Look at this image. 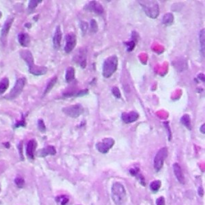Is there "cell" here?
Masks as SVG:
<instances>
[{
  "instance_id": "cell-11",
  "label": "cell",
  "mask_w": 205,
  "mask_h": 205,
  "mask_svg": "<svg viewBox=\"0 0 205 205\" xmlns=\"http://www.w3.org/2000/svg\"><path fill=\"white\" fill-rule=\"evenodd\" d=\"M139 117V114L136 111H129V112H124L121 114V120L124 124H132V123L136 122Z\"/></svg>"
},
{
  "instance_id": "cell-6",
  "label": "cell",
  "mask_w": 205,
  "mask_h": 205,
  "mask_svg": "<svg viewBox=\"0 0 205 205\" xmlns=\"http://www.w3.org/2000/svg\"><path fill=\"white\" fill-rule=\"evenodd\" d=\"M26 80L23 78H20L19 80H17L15 83V85L14 86L11 92L6 96V99H15L16 97H18L20 95L23 91L24 86H25Z\"/></svg>"
},
{
  "instance_id": "cell-33",
  "label": "cell",
  "mask_w": 205,
  "mask_h": 205,
  "mask_svg": "<svg viewBox=\"0 0 205 205\" xmlns=\"http://www.w3.org/2000/svg\"><path fill=\"white\" fill-rule=\"evenodd\" d=\"M112 94L113 95H114L115 97H116V98H118V99H120V97H121V93H120V89H119L118 87H114L112 88Z\"/></svg>"
},
{
  "instance_id": "cell-20",
  "label": "cell",
  "mask_w": 205,
  "mask_h": 205,
  "mask_svg": "<svg viewBox=\"0 0 205 205\" xmlns=\"http://www.w3.org/2000/svg\"><path fill=\"white\" fill-rule=\"evenodd\" d=\"M75 75H76L75 68H74L73 67H69V68L67 69L66 74H65L66 81L68 82V83H71L72 81H73L74 79H75Z\"/></svg>"
},
{
  "instance_id": "cell-32",
  "label": "cell",
  "mask_w": 205,
  "mask_h": 205,
  "mask_svg": "<svg viewBox=\"0 0 205 205\" xmlns=\"http://www.w3.org/2000/svg\"><path fill=\"white\" fill-rule=\"evenodd\" d=\"M80 27H81L82 32H83V35H85L87 31L88 30V28H89L88 24H87V23H86V22H81V23H80Z\"/></svg>"
},
{
  "instance_id": "cell-27",
  "label": "cell",
  "mask_w": 205,
  "mask_h": 205,
  "mask_svg": "<svg viewBox=\"0 0 205 205\" xmlns=\"http://www.w3.org/2000/svg\"><path fill=\"white\" fill-rule=\"evenodd\" d=\"M57 203L60 205H67L69 202V198L67 195H59L55 198Z\"/></svg>"
},
{
  "instance_id": "cell-17",
  "label": "cell",
  "mask_w": 205,
  "mask_h": 205,
  "mask_svg": "<svg viewBox=\"0 0 205 205\" xmlns=\"http://www.w3.org/2000/svg\"><path fill=\"white\" fill-rule=\"evenodd\" d=\"M132 40L129 41V42H126V43H124L125 46H127V50H128V51H129V52H131V51L133 50V49L136 47V43H137L138 35L136 31H133V32H132Z\"/></svg>"
},
{
  "instance_id": "cell-14",
  "label": "cell",
  "mask_w": 205,
  "mask_h": 205,
  "mask_svg": "<svg viewBox=\"0 0 205 205\" xmlns=\"http://www.w3.org/2000/svg\"><path fill=\"white\" fill-rule=\"evenodd\" d=\"M37 143L35 139H31L27 145V155L30 159H35V152L36 149Z\"/></svg>"
},
{
  "instance_id": "cell-12",
  "label": "cell",
  "mask_w": 205,
  "mask_h": 205,
  "mask_svg": "<svg viewBox=\"0 0 205 205\" xmlns=\"http://www.w3.org/2000/svg\"><path fill=\"white\" fill-rule=\"evenodd\" d=\"M13 21V18H11V19L9 18V19L5 22V23H4L3 27H2V31H1V39H2V43H5V42H6V38L8 35V32L10 31Z\"/></svg>"
},
{
  "instance_id": "cell-5",
  "label": "cell",
  "mask_w": 205,
  "mask_h": 205,
  "mask_svg": "<svg viewBox=\"0 0 205 205\" xmlns=\"http://www.w3.org/2000/svg\"><path fill=\"white\" fill-rule=\"evenodd\" d=\"M167 156H168V148L167 147H162L157 151L155 158H154V168L156 172L161 170Z\"/></svg>"
},
{
  "instance_id": "cell-13",
  "label": "cell",
  "mask_w": 205,
  "mask_h": 205,
  "mask_svg": "<svg viewBox=\"0 0 205 205\" xmlns=\"http://www.w3.org/2000/svg\"><path fill=\"white\" fill-rule=\"evenodd\" d=\"M61 42H62V31L60 26H57L55 35L53 36V45L55 49H59L61 46Z\"/></svg>"
},
{
  "instance_id": "cell-41",
  "label": "cell",
  "mask_w": 205,
  "mask_h": 205,
  "mask_svg": "<svg viewBox=\"0 0 205 205\" xmlns=\"http://www.w3.org/2000/svg\"><path fill=\"white\" fill-rule=\"evenodd\" d=\"M1 16H2V13H1V11H0V18H1Z\"/></svg>"
},
{
  "instance_id": "cell-7",
  "label": "cell",
  "mask_w": 205,
  "mask_h": 205,
  "mask_svg": "<svg viewBox=\"0 0 205 205\" xmlns=\"http://www.w3.org/2000/svg\"><path fill=\"white\" fill-rule=\"evenodd\" d=\"M63 112L71 118H78L80 115L83 114V107L81 104H75L68 106L63 108Z\"/></svg>"
},
{
  "instance_id": "cell-21",
  "label": "cell",
  "mask_w": 205,
  "mask_h": 205,
  "mask_svg": "<svg viewBox=\"0 0 205 205\" xmlns=\"http://www.w3.org/2000/svg\"><path fill=\"white\" fill-rule=\"evenodd\" d=\"M180 122L184 127H186V128H188V130H192V123H191V118L189 115H184L180 119Z\"/></svg>"
},
{
  "instance_id": "cell-36",
  "label": "cell",
  "mask_w": 205,
  "mask_h": 205,
  "mask_svg": "<svg viewBox=\"0 0 205 205\" xmlns=\"http://www.w3.org/2000/svg\"><path fill=\"white\" fill-rule=\"evenodd\" d=\"M164 126L166 127V129L168 130V136H169V140H171V139H172V132H171L170 129H169V127H168V123H164Z\"/></svg>"
},
{
  "instance_id": "cell-34",
  "label": "cell",
  "mask_w": 205,
  "mask_h": 205,
  "mask_svg": "<svg viewBox=\"0 0 205 205\" xmlns=\"http://www.w3.org/2000/svg\"><path fill=\"white\" fill-rule=\"evenodd\" d=\"M156 205H165V199L163 196H160L156 199Z\"/></svg>"
},
{
  "instance_id": "cell-30",
  "label": "cell",
  "mask_w": 205,
  "mask_h": 205,
  "mask_svg": "<svg viewBox=\"0 0 205 205\" xmlns=\"http://www.w3.org/2000/svg\"><path fill=\"white\" fill-rule=\"evenodd\" d=\"M41 1H35V0H31L30 1L29 4H28V9L30 11H33L35 7H37V5L39 3H40Z\"/></svg>"
},
{
  "instance_id": "cell-10",
  "label": "cell",
  "mask_w": 205,
  "mask_h": 205,
  "mask_svg": "<svg viewBox=\"0 0 205 205\" xmlns=\"http://www.w3.org/2000/svg\"><path fill=\"white\" fill-rule=\"evenodd\" d=\"M84 9L87 10V11L93 12V13L97 14V15H102L103 14L104 9L102 7V6L97 1H91L87 4H86V6L84 7Z\"/></svg>"
},
{
  "instance_id": "cell-2",
  "label": "cell",
  "mask_w": 205,
  "mask_h": 205,
  "mask_svg": "<svg viewBox=\"0 0 205 205\" xmlns=\"http://www.w3.org/2000/svg\"><path fill=\"white\" fill-rule=\"evenodd\" d=\"M111 198L116 205H124L127 200V192L121 183L116 182L111 187Z\"/></svg>"
},
{
  "instance_id": "cell-31",
  "label": "cell",
  "mask_w": 205,
  "mask_h": 205,
  "mask_svg": "<svg viewBox=\"0 0 205 205\" xmlns=\"http://www.w3.org/2000/svg\"><path fill=\"white\" fill-rule=\"evenodd\" d=\"M15 184L19 188H23L24 184H25V181H24L23 178H22V177H17V178H15Z\"/></svg>"
},
{
  "instance_id": "cell-1",
  "label": "cell",
  "mask_w": 205,
  "mask_h": 205,
  "mask_svg": "<svg viewBox=\"0 0 205 205\" xmlns=\"http://www.w3.org/2000/svg\"><path fill=\"white\" fill-rule=\"evenodd\" d=\"M20 56L27 63L29 68V72L34 76H43L47 72V68L46 67L36 66L34 63L33 55L30 50H23L20 51Z\"/></svg>"
},
{
  "instance_id": "cell-39",
  "label": "cell",
  "mask_w": 205,
  "mask_h": 205,
  "mask_svg": "<svg viewBox=\"0 0 205 205\" xmlns=\"http://www.w3.org/2000/svg\"><path fill=\"white\" fill-rule=\"evenodd\" d=\"M204 126H205V124H203L201 125V127H200V132H201V133L202 134H204L205 132H204Z\"/></svg>"
},
{
  "instance_id": "cell-23",
  "label": "cell",
  "mask_w": 205,
  "mask_h": 205,
  "mask_svg": "<svg viewBox=\"0 0 205 205\" xmlns=\"http://www.w3.org/2000/svg\"><path fill=\"white\" fill-rule=\"evenodd\" d=\"M88 94V90H80L78 92H72V93H66L64 94V96L65 97H80L83 96V95H86Z\"/></svg>"
},
{
  "instance_id": "cell-25",
  "label": "cell",
  "mask_w": 205,
  "mask_h": 205,
  "mask_svg": "<svg viewBox=\"0 0 205 205\" xmlns=\"http://www.w3.org/2000/svg\"><path fill=\"white\" fill-rule=\"evenodd\" d=\"M9 86V80L7 78H4L2 81L0 82V95L6 91Z\"/></svg>"
},
{
  "instance_id": "cell-29",
  "label": "cell",
  "mask_w": 205,
  "mask_h": 205,
  "mask_svg": "<svg viewBox=\"0 0 205 205\" xmlns=\"http://www.w3.org/2000/svg\"><path fill=\"white\" fill-rule=\"evenodd\" d=\"M37 125H38V129H39L41 132H44L45 131H46V126H45V124L43 120H38Z\"/></svg>"
},
{
  "instance_id": "cell-38",
  "label": "cell",
  "mask_w": 205,
  "mask_h": 205,
  "mask_svg": "<svg viewBox=\"0 0 205 205\" xmlns=\"http://www.w3.org/2000/svg\"><path fill=\"white\" fill-rule=\"evenodd\" d=\"M198 78H199L202 82H204V75H203V74H199V76H198Z\"/></svg>"
},
{
  "instance_id": "cell-37",
  "label": "cell",
  "mask_w": 205,
  "mask_h": 205,
  "mask_svg": "<svg viewBox=\"0 0 205 205\" xmlns=\"http://www.w3.org/2000/svg\"><path fill=\"white\" fill-rule=\"evenodd\" d=\"M22 145H23V143H20V145H19V150H20V156H21V159H23V152H22Z\"/></svg>"
},
{
  "instance_id": "cell-9",
  "label": "cell",
  "mask_w": 205,
  "mask_h": 205,
  "mask_svg": "<svg viewBox=\"0 0 205 205\" xmlns=\"http://www.w3.org/2000/svg\"><path fill=\"white\" fill-rule=\"evenodd\" d=\"M65 40H66V45L64 46V51L67 54H69L72 52L76 46L77 40H76V35L74 33H68V35H66Z\"/></svg>"
},
{
  "instance_id": "cell-15",
  "label": "cell",
  "mask_w": 205,
  "mask_h": 205,
  "mask_svg": "<svg viewBox=\"0 0 205 205\" xmlns=\"http://www.w3.org/2000/svg\"><path fill=\"white\" fill-rule=\"evenodd\" d=\"M56 154V150L53 146H47L44 148L39 149L37 151V155L39 157H45L46 155H55Z\"/></svg>"
},
{
  "instance_id": "cell-40",
  "label": "cell",
  "mask_w": 205,
  "mask_h": 205,
  "mask_svg": "<svg viewBox=\"0 0 205 205\" xmlns=\"http://www.w3.org/2000/svg\"><path fill=\"white\" fill-rule=\"evenodd\" d=\"M203 188H199V189L198 190V193L199 194V195H201V196L203 195Z\"/></svg>"
},
{
  "instance_id": "cell-35",
  "label": "cell",
  "mask_w": 205,
  "mask_h": 205,
  "mask_svg": "<svg viewBox=\"0 0 205 205\" xmlns=\"http://www.w3.org/2000/svg\"><path fill=\"white\" fill-rule=\"evenodd\" d=\"M25 120L23 119L22 121H20L19 123H17V124H15V128H19V127H25Z\"/></svg>"
},
{
  "instance_id": "cell-8",
  "label": "cell",
  "mask_w": 205,
  "mask_h": 205,
  "mask_svg": "<svg viewBox=\"0 0 205 205\" xmlns=\"http://www.w3.org/2000/svg\"><path fill=\"white\" fill-rule=\"evenodd\" d=\"M115 140L112 138H105L95 144V147L102 154H107L114 146Z\"/></svg>"
},
{
  "instance_id": "cell-18",
  "label": "cell",
  "mask_w": 205,
  "mask_h": 205,
  "mask_svg": "<svg viewBox=\"0 0 205 205\" xmlns=\"http://www.w3.org/2000/svg\"><path fill=\"white\" fill-rule=\"evenodd\" d=\"M18 40L20 45L23 46H27L30 43V37L27 33H20L18 35Z\"/></svg>"
},
{
  "instance_id": "cell-26",
  "label": "cell",
  "mask_w": 205,
  "mask_h": 205,
  "mask_svg": "<svg viewBox=\"0 0 205 205\" xmlns=\"http://www.w3.org/2000/svg\"><path fill=\"white\" fill-rule=\"evenodd\" d=\"M56 82H57V77L56 76H55V77L53 78V79H51V80L49 81V83H47V86H46V89H45L44 94H43V95H46V94H47V93H48L50 90L52 89L53 87L55 86V84L56 83Z\"/></svg>"
},
{
  "instance_id": "cell-43",
  "label": "cell",
  "mask_w": 205,
  "mask_h": 205,
  "mask_svg": "<svg viewBox=\"0 0 205 205\" xmlns=\"http://www.w3.org/2000/svg\"></svg>"
},
{
  "instance_id": "cell-19",
  "label": "cell",
  "mask_w": 205,
  "mask_h": 205,
  "mask_svg": "<svg viewBox=\"0 0 205 205\" xmlns=\"http://www.w3.org/2000/svg\"><path fill=\"white\" fill-rule=\"evenodd\" d=\"M199 49L202 55H204L205 50V30L202 29L199 34Z\"/></svg>"
},
{
  "instance_id": "cell-4",
  "label": "cell",
  "mask_w": 205,
  "mask_h": 205,
  "mask_svg": "<svg viewBox=\"0 0 205 205\" xmlns=\"http://www.w3.org/2000/svg\"><path fill=\"white\" fill-rule=\"evenodd\" d=\"M117 68H118V58L116 55H111L107 58L102 64V76L106 79L111 77L113 74L116 72Z\"/></svg>"
},
{
  "instance_id": "cell-3",
  "label": "cell",
  "mask_w": 205,
  "mask_h": 205,
  "mask_svg": "<svg viewBox=\"0 0 205 205\" xmlns=\"http://www.w3.org/2000/svg\"><path fill=\"white\" fill-rule=\"evenodd\" d=\"M139 4L141 6L146 15L155 20L159 16V7L156 1L153 0H142L139 1Z\"/></svg>"
},
{
  "instance_id": "cell-42",
  "label": "cell",
  "mask_w": 205,
  "mask_h": 205,
  "mask_svg": "<svg viewBox=\"0 0 205 205\" xmlns=\"http://www.w3.org/2000/svg\"><path fill=\"white\" fill-rule=\"evenodd\" d=\"M0 191H1V185H0Z\"/></svg>"
},
{
  "instance_id": "cell-22",
  "label": "cell",
  "mask_w": 205,
  "mask_h": 205,
  "mask_svg": "<svg viewBox=\"0 0 205 205\" xmlns=\"http://www.w3.org/2000/svg\"><path fill=\"white\" fill-rule=\"evenodd\" d=\"M163 23L166 26L172 25L173 22H174V15L172 13H167L165 14L162 20Z\"/></svg>"
},
{
  "instance_id": "cell-16",
  "label": "cell",
  "mask_w": 205,
  "mask_h": 205,
  "mask_svg": "<svg viewBox=\"0 0 205 205\" xmlns=\"http://www.w3.org/2000/svg\"><path fill=\"white\" fill-rule=\"evenodd\" d=\"M172 167H173V171H174L175 176H176L177 180H178L180 184H185V178H184V173H183V171L182 169H181V168H180V164H177V163H175Z\"/></svg>"
},
{
  "instance_id": "cell-24",
  "label": "cell",
  "mask_w": 205,
  "mask_h": 205,
  "mask_svg": "<svg viewBox=\"0 0 205 205\" xmlns=\"http://www.w3.org/2000/svg\"><path fill=\"white\" fill-rule=\"evenodd\" d=\"M161 187V181L160 180H155L150 184V189L153 192H157L159 190Z\"/></svg>"
},
{
  "instance_id": "cell-28",
  "label": "cell",
  "mask_w": 205,
  "mask_h": 205,
  "mask_svg": "<svg viewBox=\"0 0 205 205\" xmlns=\"http://www.w3.org/2000/svg\"><path fill=\"white\" fill-rule=\"evenodd\" d=\"M90 31L92 33H96L98 31V24H97L96 21L95 20H91L90 22Z\"/></svg>"
}]
</instances>
